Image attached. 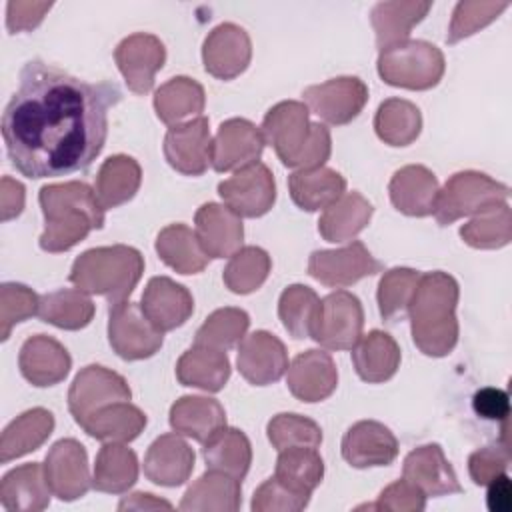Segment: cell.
Masks as SVG:
<instances>
[{
	"label": "cell",
	"instance_id": "cell-1",
	"mask_svg": "<svg viewBox=\"0 0 512 512\" xmlns=\"http://www.w3.org/2000/svg\"><path fill=\"white\" fill-rule=\"evenodd\" d=\"M122 100L114 82H86L28 60L2 112V138L12 166L26 178H56L86 170L108 136V110Z\"/></svg>",
	"mask_w": 512,
	"mask_h": 512
},
{
	"label": "cell",
	"instance_id": "cell-2",
	"mask_svg": "<svg viewBox=\"0 0 512 512\" xmlns=\"http://www.w3.org/2000/svg\"><path fill=\"white\" fill-rule=\"evenodd\" d=\"M44 214V232L38 244L44 252L58 254L74 248L92 230L104 226V208L96 198L94 188L86 182L46 184L38 194Z\"/></svg>",
	"mask_w": 512,
	"mask_h": 512
},
{
	"label": "cell",
	"instance_id": "cell-3",
	"mask_svg": "<svg viewBox=\"0 0 512 512\" xmlns=\"http://www.w3.org/2000/svg\"><path fill=\"white\" fill-rule=\"evenodd\" d=\"M458 282L442 272L420 274L408 304L410 330L416 348L432 358L448 356L458 342Z\"/></svg>",
	"mask_w": 512,
	"mask_h": 512
},
{
	"label": "cell",
	"instance_id": "cell-4",
	"mask_svg": "<svg viewBox=\"0 0 512 512\" xmlns=\"http://www.w3.org/2000/svg\"><path fill=\"white\" fill-rule=\"evenodd\" d=\"M308 114L304 102L284 100L272 106L262 120L264 142L288 168H320L330 158V130L320 122H310Z\"/></svg>",
	"mask_w": 512,
	"mask_h": 512
},
{
	"label": "cell",
	"instance_id": "cell-5",
	"mask_svg": "<svg viewBox=\"0 0 512 512\" xmlns=\"http://www.w3.org/2000/svg\"><path fill=\"white\" fill-rule=\"evenodd\" d=\"M144 272L142 254L126 244L98 246L82 252L68 280L86 294L104 296L110 306L128 300Z\"/></svg>",
	"mask_w": 512,
	"mask_h": 512
},
{
	"label": "cell",
	"instance_id": "cell-6",
	"mask_svg": "<svg viewBox=\"0 0 512 512\" xmlns=\"http://www.w3.org/2000/svg\"><path fill=\"white\" fill-rule=\"evenodd\" d=\"M378 76L396 88L430 90L446 70L444 54L426 40H404L382 48L378 54Z\"/></svg>",
	"mask_w": 512,
	"mask_h": 512
},
{
	"label": "cell",
	"instance_id": "cell-7",
	"mask_svg": "<svg viewBox=\"0 0 512 512\" xmlns=\"http://www.w3.org/2000/svg\"><path fill=\"white\" fill-rule=\"evenodd\" d=\"M508 194L510 188L506 184L484 172H456L438 190L434 218L440 226H450L464 216H474L490 206L506 202Z\"/></svg>",
	"mask_w": 512,
	"mask_h": 512
},
{
	"label": "cell",
	"instance_id": "cell-8",
	"mask_svg": "<svg viewBox=\"0 0 512 512\" xmlns=\"http://www.w3.org/2000/svg\"><path fill=\"white\" fill-rule=\"evenodd\" d=\"M364 328V308L358 296L336 290L324 296L310 330V338L326 350H352Z\"/></svg>",
	"mask_w": 512,
	"mask_h": 512
},
{
	"label": "cell",
	"instance_id": "cell-9",
	"mask_svg": "<svg viewBox=\"0 0 512 512\" xmlns=\"http://www.w3.org/2000/svg\"><path fill=\"white\" fill-rule=\"evenodd\" d=\"M108 342L122 360H144L162 348L164 332L146 318L140 304L124 300L108 310Z\"/></svg>",
	"mask_w": 512,
	"mask_h": 512
},
{
	"label": "cell",
	"instance_id": "cell-10",
	"mask_svg": "<svg viewBox=\"0 0 512 512\" xmlns=\"http://www.w3.org/2000/svg\"><path fill=\"white\" fill-rule=\"evenodd\" d=\"M130 398L132 390L124 376L100 364H90L84 366L70 384L68 410L76 424L82 426L96 410Z\"/></svg>",
	"mask_w": 512,
	"mask_h": 512
},
{
	"label": "cell",
	"instance_id": "cell-11",
	"mask_svg": "<svg viewBox=\"0 0 512 512\" xmlns=\"http://www.w3.org/2000/svg\"><path fill=\"white\" fill-rule=\"evenodd\" d=\"M306 108L332 126L350 124L368 102V86L358 76H338L302 90Z\"/></svg>",
	"mask_w": 512,
	"mask_h": 512
},
{
	"label": "cell",
	"instance_id": "cell-12",
	"mask_svg": "<svg viewBox=\"0 0 512 512\" xmlns=\"http://www.w3.org/2000/svg\"><path fill=\"white\" fill-rule=\"evenodd\" d=\"M218 194L240 218H260L276 202V182L272 170L264 162H254L236 170L218 184Z\"/></svg>",
	"mask_w": 512,
	"mask_h": 512
},
{
	"label": "cell",
	"instance_id": "cell-13",
	"mask_svg": "<svg viewBox=\"0 0 512 512\" xmlns=\"http://www.w3.org/2000/svg\"><path fill=\"white\" fill-rule=\"evenodd\" d=\"M382 262L354 240L336 250H314L308 258V274L328 288H346L366 276L382 272Z\"/></svg>",
	"mask_w": 512,
	"mask_h": 512
},
{
	"label": "cell",
	"instance_id": "cell-14",
	"mask_svg": "<svg viewBox=\"0 0 512 512\" xmlns=\"http://www.w3.org/2000/svg\"><path fill=\"white\" fill-rule=\"evenodd\" d=\"M42 466L52 494L62 502L78 500L92 488L86 448L74 438L58 440Z\"/></svg>",
	"mask_w": 512,
	"mask_h": 512
},
{
	"label": "cell",
	"instance_id": "cell-15",
	"mask_svg": "<svg viewBox=\"0 0 512 512\" xmlns=\"http://www.w3.org/2000/svg\"><path fill=\"white\" fill-rule=\"evenodd\" d=\"M166 162L184 176H202L212 166V136L206 116L170 126L164 136Z\"/></svg>",
	"mask_w": 512,
	"mask_h": 512
},
{
	"label": "cell",
	"instance_id": "cell-16",
	"mask_svg": "<svg viewBox=\"0 0 512 512\" xmlns=\"http://www.w3.org/2000/svg\"><path fill=\"white\" fill-rule=\"evenodd\" d=\"M114 60L134 94H148L154 88V76L166 62L164 42L148 32H134L120 40Z\"/></svg>",
	"mask_w": 512,
	"mask_h": 512
},
{
	"label": "cell",
	"instance_id": "cell-17",
	"mask_svg": "<svg viewBox=\"0 0 512 512\" xmlns=\"http://www.w3.org/2000/svg\"><path fill=\"white\" fill-rule=\"evenodd\" d=\"M252 60V42L248 32L234 24L222 22L208 32L202 44L204 70L218 80H234Z\"/></svg>",
	"mask_w": 512,
	"mask_h": 512
},
{
	"label": "cell",
	"instance_id": "cell-18",
	"mask_svg": "<svg viewBox=\"0 0 512 512\" xmlns=\"http://www.w3.org/2000/svg\"><path fill=\"white\" fill-rule=\"evenodd\" d=\"M238 370L254 386L278 382L288 370V352L284 342L266 330H256L238 344Z\"/></svg>",
	"mask_w": 512,
	"mask_h": 512
},
{
	"label": "cell",
	"instance_id": "cell-19",
	"mask_svg": "<svg viewBox=\"0 0 512 512\" xmlns=\"http://www.w3.org/2000/svg\"><path fill=\"white\" fill-rule=\"evenodd\" d=\"M264 136L256 124L246 118H230L220 124L212 138V168L230 172L250 166L260 160Z\"/></svg>",
	"mask_w": 512,
	"mask_h": 512
},
{
	"label": "cell",
	"instance_id": "cell-20",
	"mask_svg": "<svg viewBox=\"0 0 512 512\" xmlns=\"http://www.w3.org/2000/svg\"><path fill=\"white\" fill-rule=\"evenodd\" d=\"M290 394L302 402H322L338 386V368L326 350L300 352L286 370Z\"/></svg>",
	"mask_w": 512,
	"mask_h": 512
},
{
	"label": "cell",
	"instance_id": "cell-21",
	"mask_svg": "<svg viewBox=\"0 0 512 512\" xmlns=\"http://www.w3.org/2000/svg\"><path fill=\"white\" fill-rule=\"evenodd\" d=\"M340 450L352 468L388 466L398 456V440L382 422L360 420L346 430Z\"/></svg>",
	"mask_w": 512,
	"mask_h": 512
},
{
	"label": "cell",
	"instance_id": "cell-22",
	"mask_svg": "<svg viewBox=\"0 0 512 512\" xmlns=\"http://www.w3.org/2000/svg\"><path fill=\"white\" fill-rule=\"evenodd\" d=\"M140 308L146 318L160 330L170 332L186 324L194 312V298L190 290L168 276H154L148 280Z\"/></svg>",
	"mask_w": 512,
	"mask_h": 512
},
{
	"label": "cell",
	"instance_id": "cell-23",
	"mask_svg": "<svg viewBox=\"0 0 512 512\" xmlns=\"http://www.w3.org/2000/svg\"><path fill=\"white\" fill-rule=\"evenodd\" d=\"M402 478L420 488L426 498L460 494L458 476L438 444H424L404 458Z\"/></svg>",
	"mask_w": 512,
	"mask_h": 512
},
{
	"label": "cell",
	"instance_id": "cell-24",
	"mask_svg": "<svg viewBox=\"0 0 512 512\" xmlns=\"http://www.w3.org/2000/svg\"><path fill=\"white\" fill-rule=\"evenodd\" d=\"M18 366L32 386L48 388L68 376L72 358L58 340L46 334H36L24 340L18 354Z\"/></svg>",
	"mask_w": 512,
	"mask_h": 512
},
{
	"label": "cell",
	"instance_id": "cell-25",
	"mask_svg": "<svg viewBox=\"0 0 512 512\" xmlns=\"http://www.w3.org/2000/svg\"><path fill=\"white\" fill-rule=\"evenodd\" d=\"M196 236L210 258H230L242 248V218L228 206L206 202L194 214Z\"/></svg>",
	"mask_w": 512,
	"mask_h": 512
},
{
	"label": "cell",
	"instance_id": "cell-26",
	"mask_svg": "<svg viewBox=\"0 0 512 512\" xmlns=\"http://www.w3.org/2000/svg\"><path fill=\"white\" fill-rule=\"evenodd\" d=\"M194 462V450L186 440L178 434H162L146 450L144 476L158 486L176 488L192 476Z\"/></svg>",
	"mask_w": 512,
	"mask_h": 512
},
{
	"label": "cell",
	"instance_id": "cell-27",
	"mask_svg": "<svg viewBox=\"0 0 512 512\" xmlns=\"http://www.w3.org/2000/svg\"><path fill=\"white\" fill-rule=\"evenodd\" d=\"M438 190L440 186L434 172L422 164L402 166L394 172L388 184L392 206L398 212L416 218L434 214Z\"/></svg>",
	"mask_w": 512,
	"mask_h": 512
},
{
	"label": "cell",
	"instance_id": "cell-28",
	"mask_svg": "<svg viewBox=\"0 0 512 512\" xmlns=\"http://www.w3.org/2000/svg\"><path fill=\"white\" fill-rule=\"evenodd\" d=\"M52 490L40 462L22 464L0 482V504L10 512H40L48 508Z\"/></svg>",
	"mask_w": 512,
	"mask_h": 512
},
{
	"label": "cell",
	"instance_id": "cell-29",
	"mask_svg": "<svg viewBox=\"0 0 512 512\" xmlns=\"http://www.w3.org/2000/svg\"><path fill=\"white\" fill-rule=\"evenodd\" d=\"M230 360L226 350L194 344L176 364V378L182 386L200 388L204 392H220L230 378Z\"/></svg>",
	"mask_w": 512,
	"mask_h": 512
},
{
	"label": "cell",
	"instance_id": "cell-30",
	"mask_svg": "<svg viewBox=\"0 0 512 512\" xmlns=\"http://www.w3.org/2000/svg\"><path fill=\"white\" fill-rule=\"evenodd\" d=\"M168 420L176 434L204 444L226 426V410L216 398L182 396L170 406Z\"/></svg>",
	"mask_w": 512,
	"mask_h": 512
},
{
	"label": "cell",
	"instance_id": "cell-31",
	"mask_svg": "<svg viewBox=\"0 0 512 512\" xmlns=\"http://www.w3.org/2000/svg\"><path fill=\"white\" fill-rule=\"evenodd\" d=\"M400 346L382 330H370L352 348V364L356 374L368 384H382L390 380L400 368Z\"/></svg>",
	"mask_w": 512,
	"mask_h": 512
},
{
	"label": "cell",
	"instance_id": "cell-32",
	"mask_svg": "<svg viewBox=\"0 0 512 512\" xmlns=\"http://www.w3.org/2000/svg\"><path fill=\"white\" fill-rule=\"evenodd\" d=\"M288 190L300 210L316 212L328 208L346 192V178L326 166L296 170L288 176Z\"/></svg>",
	"mask_w": 512,
	"mask_h": 512
},
{
	"label": "cell",
	"instance_id": "cell-33",
	"mask_svg": "<svg viewBox=\"0 0 512 512\" xmlns=\"http://www.w3.org/2000/svg\"><path fill=\"white\" fill-rule=\"evenodd\" d=\"M372 214V204L360 192H344L334 204L324 208L318 220V232L326 242H348L370 224Z\"/></svg>",
	"mask_w": 512,
	"mask_h": 512
},
{
	"label": "cell",
	"instance_id": "cell-34",
	"mask_svg": "<svg viewBox=\"0 0 512 512\" xmlns=\"http://www.w3.org/2000/svg\"><path fill=\"white\" fill-rule=\"evenodd\" d=\"M240 504V480L218 470H208L192 486H188L178 508L192 512H236Z\"/></svg>",
	"mask_w": 512,
	"mask_h": 512
},
{
	"label": "cell",
	"instance_id": "cell-35",
	"mask_svg": "<svg viewBox=\"0 0 512 512\" xmlns=\"http://www.w3.org/2000/svg\"><path fill=\"white\" fill-rule=\"evenodd\" d=\"M142 184L140 164L126 154H114L102 162L96 174L94 192L104 210L118 208L132 200Z\"/></svg>",
	"mask_w": 512,
	"mask_h": 512
},
{
	"label": "cell",
	"instance_id": "cell-36",
	"mask_svg": "<svg viewBox=\"0 0 512 512\" xmlns=\"http://www.w3.org/2000/svg\"><path fill=\"white\" fill-rule=\"evenodd\" d=\"M54 430V414L46 408H32L12 420L0 436V462L8 464L38 450Z\"/></svg>",
	"mask_w": 512,
	"mask_h": 512
},
{
	"label": "cell",
	"instance_id": "cell-37",
	"mask_svg": "<svg viewBox=\"0 0 512 512\" xmlns=\"http://www.w3.org/2000/svg\"><path fill=\"white\" fill-rule=\"evenodd\" d=\"M154 248L160 260L178 274H198L210 260L196 236V230L182 222L162 228L156 236Z\"/></svg>",
	"mask_w": 512,
	"mask_h": 512
},
{
	"label": "cell",
	"instance_id": "cell-38",
	"mask_svg": "<svg viewBox=\"0 0 512 512\" xmlns=\"http://www.w3.org/2000/svg\"><path fill=\"white\" fill-rule=\"evenodd\" d=\"M138 480V458L124 442H104L96 454L92 488L106 494H124Z\"/></svg>",
	"mask_w": 512,
	"mask_h": 512
},
{
	"label": "cell",
	"instance_id": "cell-39",
	"mask_svg": "<svg viewBox=\"0 0 512 512\" xmlns=\"http://www.w3.org/2000/svg\"><path fill=\"white\" fill-rule=\"evenodd\" d=\"M206 106V94L202 84L188 76H174L164 82L154 94L156 116L168 124H182L186 118L202 116Z\"/></svg>",
	"mask_w": 512,
	"mask_h": 512
},
{
	"label": "cell",
	"instance_id": "cell-40",
	"mask_svg": "<svg viewBox=\"0 0 512 512\" xmlns=\"http://www.w3.org/2000/svg\"><path fill=\"white\" fill-rule=\"evenodd\" d=\"M432 2H378L370 12V22L376 32V46L388 48L392 44L408 40L412 28L424 20Z\"/></svg>",
	"mask_w": 512,
	"mask_h": 512
},
{
	"label": "cell",
	"instance_id": "cell-41",
	"mask_svg": "<svg viewBox=\"0 0 512 512\" xmlns=\"http://www.w3.org/2000/svg\"><path fill=\"white\" fill-rule=\"evenodd\" d=\"M146 422V414L126 400L96 410L80 428L100 442H132L146 428Z\"/></svg>",
	"mask_w": 512,
	"mask_h": 512
},
{
	"label": "cell",
	"instance_id": "cell-42",
	"mask_svg": "<svg viewBox=\"0 0 512 512\" xmlns=\"http://www.w3.org/2000/svg\"><path fill=\"white\" fill-rule=\"evenodd\" d=\"M202 458L208 470L242 480L252 464V446L242 430L224 426L202 444Z\"/></svg>",
	"mask_w": 512,
	"mask_h": 512
},
{
	"label": "cell",
	"instance_id": "cell-43",
	"mask_svg": "<svg viewBox=\"0 0 512 512\" xmlns=\"http://www.w3.org/2000/svg\"><path fill=\"white\" fill-rule=\"evenodd\" d=\"M94 312V302L80 288H60L40 296V320L62 330L86 328L92 322Z\"/></svg>",
	"mask_w": 512,
	"mask_h": 512
},
{
	"label": "cell",
	"instance_id": "cell-44",
	"mask_svg": "<svg viewBox=\"0 0 512 512\" xmlns=\"http://www.w3.org/2000/svg\"><path fill=\"white\" fill-rule=\"evenodd\" d=\"M374 130L388 146H410L422 130L420 108L404 98H388L376 110Z\"/></svg>",
	"mask_w": 512,
	"mask_h": 512
},
{
	"label": "cell",
	"instance_id": "cell-45",
	"mask_svg": "<svg viewBox=\"0 0 512 512\" xmlns=\"http://www.w3.org/2000/svg\"><path fill=\"white\" fill-rule=\"evenodd\" d=\"M274 476L290 488L310 494L324 478V460L316 448L294 446L278 452Z\"/></svg>",
	"mask_w": 512,
	"mask_h": 512
},
{
	"label": "cell",
	"instance_id": "cell-46",
	"mask_svg": "<svg viewBox=\"0 0 512 512\" xmlns=\"http://www.w3.org/2000/svg\"><path fill=\"white\" fill-rule=\"evenodd\" d=\"M460 238L478 250L504 248L512 240V212L506 202L490 206L460 228Z\"/></svg>",
	"mask_w": 512,
	"mask_h": 512
},
{
	"label": "cell",
	"instance_id": "cell-47",
	"mask_svg": "<svg viewBox=\"0 0 512 512\" xmlns=\"http://www.w3.org/2000/svg\"><path fill=\"white\" fill-rule=\"evenodd\" d=\"M270 270L272 260L266 250L258 246H242L230 256L222 272V280L230 292L250 294L266 282Z\"/></svg>",
	"mask_w": 512,
	"mask_h": 512
},
{
	"label": "cell",
	"instance_id": "cell-48",
	"mask_svg": "<svg viewBox=\"0 0 512 512\" xmlns=\"http://www.w3.org/2000/svg\"><path fill=\"white\" fill-rule=\"evenodd\" d=\"M318 294L304 284H292L282 290L278 300V318L284 330L296 338H310V330L318 312Z\"/></svg>",
	"mask_w": 512,
	"mask_h": 512
},
{
	"label": "cell",
	"instance_id": "cell-49",
	"mask_svg": "<svg viewBox=\"0 0 512 512\" xmlns=\"http://www.w3.org/2000/svg\"><path fill=\"white\" fill-rule=\"evenodd\" d=\"M420 272L414 268H390L378 282V310L386 322H398L408 314V304L416 290Z\"/></svg>",
	"mask_w": 512,
	"mask_h": 512
},
{
	"label": "cell",
	"instance_id": "cell-50",
	"mask_svg": "<svg viewBox=\"0 0 512 512\" xmlns=\"http://www.w3.org/2000/svg\"><path fill=\"white\" fill-rule=\"evenodd\" d=\"M250 326V316L242 308L224 306L214 310L196 330L194 344H204L220 350L234 348L242 342Z\"/></svg>",
	"mask_w": 512,
	"mask_h": 512
},
{
	"label": "cell",
	"instance_id": "cell-51",
	"mask_svg": "<svg viewBox=\"0 0 512 512\" xmlns=\"http://www.w3.org/2000/svg\"><path fill=\"white\" fill-rule=\"evenodd\" d=\"M266 434L270 444L280 452L286 448H294V446H308V448H318L322 444V428L302 416V414H294V412H282L276 414L268 426H266Z\"/></svg>",
	"mask_w": 512,
	"mask_h": 512
},
{
	"label": "cell",
	"instance_id": "cell-52",
	"mask_svg": "<svg viewBox=\"0 0 512 512\" xmlns=\"http://www.w3.org/2000/svg\"><path fill=\"white\" fill-rule=\"evenodd\" d=\"M510 2H484V0H464L458 2L452 14V22L448 26L446 42L456 44L472 34H476L480 28L494 22Z\"/></svg>",
	"mask_w": 512,
	"mask_h": 512
},
{
	"label": "cell",
	"instance_id": "cell-53",
	"mask_svg": "<svg viewBox=\"0 0 512 512\" xmlns=\"http://www.w3.org/2000/svg\"><path fill=\"white\" fill-rule=\"evenodd\" d=\"M38 306H40V296L32 292V288L18 282L2 284L0 286V338L8 340L12 326L38 314Z\"/></svg>",
	"mask_w": 512,
	"mask_h": 512
},
{
	"label": "cell",
	"instance_id": "cell-54",
	"mask_svg": "<svg viewBox=\"0 0 512 512\" xmlns=\"http://www.w3.org/2000/svg\"><path fill=\"white\" fill-rule=\"evenodd\" d=\"M310 502V494L298 492L276 476L264 480L252 498L254 512H298Z\"/></svg>",
	"mask_w": 512,
	"mask_h": 512
},
{
	"label": "cell",
	"instance_id": "cell-55",
	"mask_svg": "<svg viewBox=\"0 0 512 512\" xmlns=\"http://www.w3.org/2000/svg\"><path fill=\"white\" fill-rule=\"evenodd\" d=\"M508 426V424H506ZM506 426L502 434V442L484 446L470 454L468 458V474L476 486H486L496 476L504 474L510 464V450H508V438H506Z\"/></svg>",
	"mask_w": 512,
	"mask_h": 512
},
{
	"label": "cell",
	"instance_id": "cell-56",
	"mask_svg": "<svg viewBox=\"0 0 512 512\" xmlns=\"http://www.w3.org/2000/svg\"><path fill=\"white\" fill-rule=\"evenodd\" d=\"M370 510H390V512H420L426 508V494L410 484L408 480H396L386 486L374 504H368Z\"/></svg>",
	"mask_w": 512,
	"mask_h": 512
},
{
	"label": "cell",
	"instance_id": "cell-57",
	"mask_svg": "<svg viewBox=\"0 0 512 512\" xmlns=\"http://www.w3.org/2000/svg\"><path fill=\"white\" fill-rule=\"evenodd\" d=\"M52 8V2H8L6 28L10 34L34 30Z\"/></svg>",
	"mask_w": 512,
	"mask_h": 512
},
{
	"label": "cell",
	"instance_id": "cell-58",
	"mask_svg": "<svg viewBox=\"0 0 512 512\" xmlns=\"http://www.w3.org/2000/svg\"><path fill=\"white\" fill-rule=\"evenodd\" d=\"M474 412L484 420H508L510 416V398L506 390L500 388H480L472 398Z\"/></svg>",
	"mask_w": 512,
	"mask_h": 512
},
{
	"label": "cell",
	"instance_id": "cell-59",
	"mask_svg": "<svg viewBox=\"0 0 512 512\" xmlns=\"http://www.w3.org/2000/svg\"><path fill=\"white\" fill-rule=\"evenodd\" d=\"M22 210H24V186L10 176H2V182H0L2 220L8 222V220L20 216Z\"/></svg>",
	"mask_w": 512,
	"mask_h": 512
},
{
	"label": "cell",
	"instance_id": "cell-60",
	"mask_svg": "<svg viewBox=\"0 0 512 512\" xmlns=\"http://www.w3.org/2000/svg\"><path fill=\"white\" fill-rule=\"evenodd\" d=\"M488 494H486V504L490 512H510L512 510V482L508 474L496 476L492 482L486 484Z\"/></svg>",
	"mask_w": 512,
	"mask_h": 512
},
{
	"label": "cell",
	"instance_id": "cell-61",
	"mask_svg": "<svg viewBox=\"0 0 512 512\" xmlns=\"http://www.w3.org/2000/svg\"><path fill=\"white\" fill-rule=\"evenodd\" d=\"M156 508L170 510L172 504L162 498H156L150 492H134V494L122 498L118 504V510H156Z\"/></svg>",
	"mask_w": 512,
	"mask_h": 512
}]
</instances>
